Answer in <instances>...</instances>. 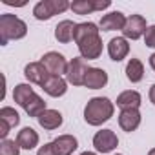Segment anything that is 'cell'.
I'll use <instances>...</instances> for the list:
<instances>
[{
  "mask_svg": "<svg viewBox=\"0 0 155 155\" xmlns=\"http://www.w3.org/2000/svg\"><path fill=\"white\" fill-rule=\"evenodd\" d=\"M42 90L49 95V97H62L68 91V81H64L58 75H49L48 81L44 82Z\"/></svg>",
  "mask_w": 155,
  "mask_h": 155,
  "instance_id": "4fadbf2b",
  "label": "cell"
},
{
  "mask_svg": "<svg viewBox=\"0 0 155 155\" xmlns=\"http://www.w3.org/2000/svg\"><path fill=\"white\" fill-rule=\"evenodd\" d=\"M126 77L130 82H140L144 77V66L139 58H131L126 66Z\"/></svg>",
  "mask_w": 155,
  "mask_h": 155,
  "instance_id": "44dd1931",
  "label": "cell"
},
{
  "mask_svg": "<svg viewBox=\"0 0 155 155\" xmlns=\"http://www.w3.org/2000/svg\"><path fill=\"white\" fill-rule=\"evenodd\" d=\"M144 44L148 48H155V26H150L144 33Z\"/></svg>",
  "mask_w": 155,
  "mask_h": 155,
  "instance_id": "484cf974",
  "label": "cell"
},
{
  "mask_svg": "<svg viewBox=\"0 0 155 155\" xmlns=\"http://www.w3.org/2000/svg\"><path fill=\"white\" fill-rule=\"evenodd\" d=\"M0 120H4V122H8L11 128H15V126H18L20 117H18V113L15 111V108L4 106L2 110H0Z\"/></svg>",
  "mask_w": 155,
  "mask_h": 155,
  "instance_id": "cb8c5ba5",
  "label": "cell"
},
{
  "mask_svg": "<svg viewBox=\"0 0 155 155\" xmlns=\"http://www.w3.org/2000/svg\"><path fill=\"white\" fill-rule=\"evenodd\" d=\"M99 28L93 22H82L77 24L73 40L79 46L81 57L84 60H95L102 55V40L99 37Z\"/></svg>",
  "mask_w": 155,
  "mask_h": 155,
  "instance_id": "6da1fadb",
  "label": "cell"
},
{
  "mask_svg": "<svg viewBox=\"0 0 155 155\" xmlns=\"http://www.w3.org/2000/svg\"><path fill=\"white\" fill-rule=\"evenodd\" d=\"M33 95H35V91H33V88H31L29 84H17L15 90H13V99H15V102H17L18 106H22V108L31 101Z\"/></svg>",
  "mask_w": 155,
  "mask_h": 155,
  "instance_id": "ffe728a7",
  "label": "cell"
},
{
  "mask_svg": "<svg viewBox=\"0 0 155 155\" xmlns=\"http://www.w3.org/2000/svg\"><path fill=\"white\" fill-rule=\"evenodd\" d=\"M17 142L22 150H33L37 144H38V133L33 130V128H22L17 135Z\"/></svg>",
  "mask_w": 155,
  "mask_h": 155,
  "instance_id": "d6986e66",
  "label": "cell"
},
{
  "mask_svg": "<svg viewBox=\"0 0 155 155\" xmlns=\"http://www.w3.org/2000/svg\"><path fill=\"white\" fill-rule=\"evenodd\" d=\"M108 53H110V58L115 60V62H120L122 58L128 57L130 53V44L124 37H115L110 40L108 44Z\"/></svg>",
  "mask_w": 155,
  "mask_h": 155,
  "instance_id": "7c38bea8",
  "label": "cell"
},
{
  "mask_svg": "<svg viewBox=\"0 0 155 155\" xmlns=\"http://www.w3.org/2000/svg\"><path fill=\"white\" fill-rule=\"evenodd\" d=\"M77 146H79V142H77V139L73 135H58L55 140H53V148H55V153L57 155H71Z\"/></svg>",
  "mask_w": 155,
  "mask_h": 155,
  "instance_id": "5bb4252c",
  "label": "cell"
},
{
  "mask_svg": "<svg viewBox=\"0 0 155 155\" xmlns=\"http://www.w3.org/2000/svg\"><path fill=\"white\" fill-rule=\"evenodd\" d=\"M124 24H126V17L120 11H113V13H108L101 18L99 28L102 31H122Z\"/></svg>",
  "mask_w": 155,
  "mask_h": 155,
  "instance_id": "8fae6325",
  "label": "cell"
},
{
  "mask_svg": "<svg viewBox=\"0 0 155 155\" xmlns=\"http://www.w3.org/2000/svg\"><path fill=\"white\" fill-rule=\"evenodd\" d=\"M69 9L75 15H91V13H95L93 0H75Z\"/></svg>",
  "mask_w": 155,
  "mask_h": 155,
  "instance_id": "603a6c76",
  "label": "cell"
},
{
  "mask_svg": "<svg viewBox=\"0 0 155 155\" xmlns=\"http://www.w3.org/2000/svg\"><path fill=\"white\" fill-rule=\"evenodd\" d=\"M28 35V24L11 13L0 17V44L6 46L9 40H20Z\"/></svg>",
  "mask_w": 155,
  "mask_h": 155,
  "instance_id": "3957f363",
  "label": "cell"
},
{
  "mask_svg": "<svg viewBox=\"0 0 155 155\" xmlns=\"http://www.w3.org/2000/svg\"><path fill=\"white\" fill-rule=\"evenodd\" d=\"M148 155H155V148H151V150H150V153H148Z\"/></svg>",
  "mask_w": 155,
  "mask_h": 155,
  "instance_id": "d6a6232c",
  "label": "cell"
},
{
  "mask_svg": "<svg viewBox=\"0 0 155 155\" xmlns=\"http://www.w3.org/2000/svg\"><path fill=\"white\" fill-rule=\"evenodd\" d=\"M140 93L139 91H133V90H128V91H122L119 97H117V106L120 110H139L140 106Z\"/></svg>",
  "mask_w": 155,
  "mask_h": 155,
  "instance_id": "2e32d148",
  "label": "cell"
},
{
  "mask_svg": "<svg viewBox=\"0 0 155 155\" xmlns=\"http://www.w3.org/2000/svg\"><path fill=\"white\" fill-rule=\"evenodd\" d=\"M88 69H90V66L82 57L71 58L69 66H68V73H66V81L73 86H84V79H86Z\"/></svg>",
  "mask_w": 155,
  "mask_h": 155,
  "instance_id": "5b68a950",
  "label": "cell"
},
{
  "mask_svg": "<svg viewBox=\"0 0 155 155\" xmlns=\"http://www.w3.org/2000/svg\"><path fill=\"white\" fill-rule=\"evenodd\" d=\"M75 28H77V24L71 22V20H62V22H58L57 28H55V38H57L60 44L71 42L73 37H75Z\"/></svg>",
  "mask_w": 155,
  "mask_h": 155,
  "instance_id": "e0dca14e",
  "label": "cell"
},
{
  "mask_svg": "<svg viewBox=\"0 0 155 155\" xmlns=\"http://www.w3.org/2000/svg\"><path fill=\"white\" fill-rule=\"evenodd\" d=\"M38 124L44 128V130H48V131H51V130H57L60 124H62V113L60 111H57V110H46L38 119Z\"/></svg>",
  "mask_w": 155,
  "mask_h": 155,
  "instance_id": "ac0fdd59",
  "label": "cell"
},
{
  "mask_svg": "<svg viewBox=\"0 0 155 155\" xmlns=\"http://www.w3.org/2000/svg\"><path fill=\"white\" fill-rule=\"evenodd\" d=\"M40 62L46 66V69L49 71V75H62V73H68V66H69V62L64 58V55L62 53H58V51H49V53H46L42 58H40Z\"/></svg>",
  "mask_w": 155,
  "mask_h": 155,
  "instance_id": "52a82bcc",
  "label": "cell"
},
{
  "mask_svg": "<svg viewBox=\"0 0 155 155\" xmlns=\"http://www.w3.org/2000/svg\"><path fill=\"white\" fill-rule=\"evenodd\" d=\"M93 6H95V11H102V9H108L111 2L110 0H93Z\"/></svg>",
  "mask_w": 155,
  "mask_h": 155,
  "instance_id": "83f0119b",
  "label": "cell"
},
{
  "mask_svg": "<svg viewBox=\"0 0 155 155\" xmlns=\"http://www.w3.org/2000/svg\"><path fill=\"white\" fill-rule=\"evenodd\" d=\"M108 84V73L101 68H90L84 79V86L88 90H101Z\"/></svg>",
  "mask_w": 155,
  "mask_h": 155,
  "instance_id": "30bf717a",
  "label": "cell"
},
{
  "mask_svg": "<svg viewBox=\"0 0 155 155\" xmlns=\"http://www.w3.org/2000/svg\"><path fill=\"white\" fill-rule=\"evenodd\" d=\"M20 146L17 140H11V139H6L0 144V155H18L20 153Z\"/></svg>",
  "mask_w": 155,
  "mask_h": 155,
  "instance_id": "d4e9b609",
  "label": "cell"
},
{
  "mask_svg": "<svg viewBox=\"0 0 155 155\" xmlns=\"http://www.w3.org/2000/svg\"><path fill=\"white\" fill-rule=\"evenodd\" d=\"M148 26H146V20L142 15H130L126 18V24H124V29H122V35L124 38L128 40H137L140 38L144 33H146Z\"/></svg>",
  "mask_w": 155,
  "mask_h": 155,
  "instance_id": "8992f818",
  "label": "cell"
},
{
  "mask_svg": "<svg viewBox=\"0 0 155 155\" xmlns=\"http://www.w3.org/2000/svg\"><path fill=\"white\" fill-rule=\"evenodd\" d=\"M117 155H120V153H117Z\"/></svg>",
  "mask_w": 155,
  "mask_h": 155,
  "instance_id": "836d02e7",
  "label": "cell"
},
{
  "mask_svg": "<svg viewBox=\"0 0 155 155\" xmlns=\"http://www.w3.org/2000/svg\"><path fill=\"white\" fill-rule=\"evenodd\" d=\"M69 8H71V4L68 0H40L33 8V15L37 20H49L51 17L60 15Z\"/></svg>",
  "mask_w": 155,
  "mask_h": 155,
  "instance_id": "277c9868",
  "label": "cell"
},
{
  "mask_svg": "<svg viewBox=\"0 0 155 155\" xmlns=\"http://www.w3.org/2000/svg\"><path fill=\"white\" fill-rule=\"evenodd\" d=\"M93 146L99 153H110L119 146V139L111 130H101L93 137Z\"/></svg>",
  "mask_w": 155,
  "mask_h": 155,
  "instance_id": "ba28073f",
  "label": "cell"
},
{
  "mask_svg": "<svg viewBox=\"0 0 155 155\" xmlns=\"http://www.w3.org/2000/svg\"><path fill=\"white\" fill-rule=\"evenodd\" d=\"M150 101H151V104L155 106V84L150 88Z\"/></svg>",
  "mask_w": 155,
  "mask_h": 155,
  "instance_id": "f546056e",
  "label": "cell"
},
{
  "mask_svg": "<svg viewBox=\"0 0 155 155\" xmlns=\"http://www.w3.org/2000/svg\"><path fill=\"white\" fill-rule=\"evenodd\" d=\"M150 66H151V69L155 71V53H151V57H150Z\"/></svg>",
  "mask_w": 155,
  "mask_h": 155,
  "instance_id": "4dcf8cb0",
  "label": "cell"
},
{
  "mask_svg": "<svg viewBox=\"0 0 155 155\" xmlns=\"http://www.w3.org/2000/svg\"><path fill=\"white\" fill-rule=\"evenodd\" d=\"M37 155H57L55 153V148H53V142H48V144L40 146L38 151H37Z\"/></svg>",
  "mask_w": 155,
  "mask_h": 155,
  "instance_id": "4316f807",
  "label": "cell"
},
{
  "mask_svg": "<svg viewBox=\"0 0 155 155\" xmlns=\"http://www.w3.org/2000/svg\"><path fill=\"white\" fill-rule=\"evenodd\" d=\"M113 111H115V106L110 99L93 97L88 101V104L84 108V120L90 126H101L102 122H106L113 117Z\"/></svg>",
  "mask_w": 155,
  "mask_h": 155,
  "instance_id": "7a4b0ae2",
  "label": "cell"
},
{
  "mask_svg": "<svg viewBox=\"0 0 155 155\" xmlns=\"http://www.w3.org/2000/svg\"><path fill=\"white\" fill-rule=\"evenodd\" d=\"M9 130H11V126H9L8 122H4V120H0V137H2V140H6V137H8Z\"/></svg>",
  "mask_w": 155,
  "mask_h": 155,
  "instance_id": "f1b7e54d",
  "label": "cell"
},
{
  "mask_svg": "<svg viewBox=\"0 0 155 155\" xmlns=\"http://www.w3.org/2000/svg\"><path fill=\"white\" fill-rule=\"evenodd\" d=\"M24 75H26V79L29 82L44 86V82L48 81V77H49V71L46 69V66L42 62H29L24 68Z\"/></svg>",
  "mask_w": 155,
  "mask_h": 155,
  "instance_id": "9c48e42d",
  "label": "cell"
},
{
  "mask_svg": "<svg viewBox=\"0 0 155 155\" xmlns=\"http://www.w3.org/2000/svg\"><path fill=\"white\" fill-rule=\"evenodd\" d=\"M140 124V113L139 110H122L119 115V126L124 131H135Z\"/></svg>",
  "mask_w": 155,
  "mask_h": 155,
  "instance_id": "9a60e30c",
  "label": "cell"
},
{
  "mask_svg": "<svg viewBox=\"0 0 155 155\" xmlns=\"http://www.w3.org/2000/svg\"><path fill=\"white\" fill-rule=\"evenodd\" d=\"M24 110H26V113H28L29 117H37V119H38L48 108H46V102L42 101V97H38V95L35 93V95L31 97V101L24 106Z\"/></svg>",
  "mask_w": 155,
  "mask_h": 155,
  "instance_id": "7402d4cb",
  "label": "cell"
},
{
  "mask_svg": "<svg viewBox=\"0 0 155 155\" xmlns=\"http://www.w3.org/2000/svg\"><path fill=\"white\" fill-rule=\"evenodd\" d=\"M81 155H97V153H93V151H84V153H81Z\"/></svg>",
  "mask_w": 155,
  "mask_h": 155,
  "instance_id": "1f68e13d",
  "label": "cell"
}]
</instances>
